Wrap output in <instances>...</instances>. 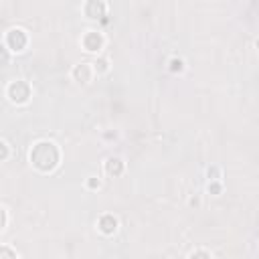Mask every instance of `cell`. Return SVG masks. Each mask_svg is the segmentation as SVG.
Instances as JSON below:
<instances>
[{
    "mask_svg": "<svg viewBox=\"0 0 259 259\" xmlns=\"http://www.w3.org/2000/svg\"><path fill=\"white\" fill-rule=\"evenodd\" d=\"M28 160H30V164H32L38 172L49 174V172H53V170L59 166V162H61V150H59V146H57L55 142H51V140H40V142H36V144L30 148Z\"/></svg>",
    "mask_w": 259,
    "mask_h": 259,
    "instance_id": "cell-1",
    "label": "cell"
},
{
    "mask_svg": "<svg viewBox=\"0 0 259 259\" xmlns=\"http://www.w3.org/2000/svg\"><path fill=\"white\" fill-rule=\"evenodd\" d=\"M28 45V34L24 28L20 26H12L4 32V38H2V47L6 51H12V53H22Z\"/></svg>",
    "mask_w": 259,
    "mask_h": 259,
    "instance_id": "cell-2",
    "label": "cell"
},
{
    "mask_svg": "<svg viewBox=\"0 0 259 259\" xmlns=\"http://www.w3.org/2000/svg\"><path fill=\"white\" fill-rule=\"evenodd\" d=\"M30 93H32V89L24 79H14L6 85V97L14 105H24L30 99Z\"/></svg>",
    "mask_w": 259,
    "mask_h": 259,
    "instance_id": "cell-3",
    "label": "cell"
},
{
    "mask_svg": "<svg viewBox=\"0 0 259 259\" xmlns=\"http://www.w3.org/2000/svg\"><path fill=\"white\" fill-rule=\"evenodd\" d=\"M81 45L87 53H99L105 45V36L99 30H85V34L81 36Z\"/></svg>",
    "mask_w": 259,
    "mask_h": 259,
    "instance_id": "cell-4",
    "label": "cell"
},
{
    "mask_svg": "<svg viewBox=\"0 0 259 259\" xmlns=\"http://www.w3.org/2000/svg\"><path fill=\"white\" fill-rule=\"evenodd\" d=\"M95 75H97V73H95V69H93V63H85V61L79 63V65H75L73 71H71V77H73L79 85H89Z\"/></svg>",
    "mask_w": 259,
    "mask_h": 259,
    "instance_id": "cell-5",
    "label": "cell"
},
{
    "mask_svg": "<svg viewBox=\"0 0 259 259\" xmlns=\"http://www.w3.org/2000/svg\"><path fill=\"white\" fill-rule=\"evenodd\" d=\"M107 2H103V0H89V2H85V6H83V12H85V16H89V18H103L105 14H107Z\"/></svg>",
    "mask_w": 259,
    "mask_h": 259,
    "instance_id": "cell-6",
    "label": "cell"
},
{
    "mask_svg": "<svg viewBox=\"0 0 259 259\" xmlns=\"http://www.w3.org/2000/svg\"><path fill=\"white\" fill-rule=\"evenodd\" d=\"M97 229L103 233V235H113L117 231V219L113 214H101L99 221H97Z\"/></svg>",
    "mask_w": 259,
    "mask_h": 259,
    "instance_id": "cell-7",
    "label": "cell"
},
{
    "mask_svg": "<svg viewBox=\"0 0 259 259\" xmlns=\"http://www.w3.org/2000/svg\"><path fill=\"white\" fill-rule=\"evenodd\" d=\"M103 170H105V174H109V176H119V174L123 172V160L117 158V156H109V158L105 160V164H103Z\"/></svg>",
    "mask_w": 259,
    "mask_h": 259,
    "instance_id": "cell-8",
    "label": "cell"
},
{
    "mask_svg": "<svg viewBox=\"0 0 259 259\" xmlns=\"http://www.w3.org/2000/svg\"><path fill=\"white\" fill-rule=\"evenodd\" d=\"M109 59L107 57H97V61L93 63V69H95V73L97 75H103V73H107L109 71Z\"/></svg>",
    "mask_w": 259,
    "mask_h": 259,
    "instance_id": "cell-9",
    "label": "cell"
},
{
    "mask_svg": "<svg viewBox=\"0 0 259 259\" xmlns=\"http://www.w3.org/2000/svg\"><path fill=\"white\" fill-rule=\"evenodd\" d=\"M168 69H170L172 73H182V71H184V61H182L180 57H172V59L168 61Z\"/></svg>",
    "mask_w": 259,
    "mask_h": 259,
    "instance_id": "cell-10",
    "label": "cell"
},
{
    "mask_svg": "<svg viewBox=\"0 0 259 259\" xmlns=\"http://www.w3.org/2000/svg\"><path fill=\"white\" fill-rule=\"evenodd\" d=\"M0 259H18V255L10 245H2L0 247Z\"/></svg>",
    "mask_w": 259,
    "mask_h": 259,
    "instance_id": "cell-11",
    "label": "cell"
},
{
    "mask_svg": "<svg viewBox=\"0 0 259 259\" xmlns=\"http://www.w3.org/2000/svg\"><path fill=\"white\" fill-rule=\"evenodd\" d=\"M10 154V144L6 140H0V162H6Z\"/></svg>",
    "mask_w": 259,
    "mask_h": 259,
    "instance_id": "cell-12",
    "label": "cell"
},
{
    "mask_svg": "<svg viewBox=\"0 0 259 259\" xmlns=\"http://www.w3.org/2000/svg\"><path fill=\"white\" fill-rule=\"evenodd\" d=\"M188 259H212V255L206 251V249H196L188 255Z\"/></svg>",
    "mask_w": 259,
    "mask_h": 259,
    "instance_id": "cell-13",
    "label": "cell"
},
{
    "mask_svg": "<svg viewBox=\"0 0 259 259\" xmlns=\"http://www.w3.org/2000/svg\"><path fill=\"white\" fill-rule=\"evenodd\" d=\"M206 190L210 192V194H221L223 192V184H221V180H214V182H208V186H206Z\"/></svg>",
    "mask_w": 259,
    "mask_h": 259,
    "instance_id": "cell-14",
    "label": "cell"
},
{
    "mask_svg": "<svg viewBox=\"0 0 259 259\" xmlns=\"http://www.w3.org/2000/svg\"><path fill=\"white\" fill-rule=\"evenodd\" d=\"M206 174H208V180H210V182L221 180V168H219V166H210V168L206 170Z\"/></svg>",
    "mask_w": 259,
    "mask_h": 259,
    "instance_id": "cell-15",
    "label": "cell"
},
{
    "mask_svg": "<svg viewBox=\"0 0 259 259\" xmlns=\"http://www.w3.org/2000/svg\"><path fill=\"white\" fill-rule=\"evenodd\" d=\"M85 186H87L89 190H97V188L101 186V180H99L97 176H89V178L85 180Z\"/></svg>",
    "mask_w": 259,
    "mask_h": 259,
    "instance_id": "cell-16",
    "label": "cell"
},
{
    "mask_svg": "<svg viewBox=\"0 0 259 259\" xmlns=\"http://www.w3.org/2000/svg\"><path fill=\"white\" fill-rule=\"evenodd\" d=\"M8 225V208L6 206H0V229L4 231Z\"/></svg>",
    "mask_w": 259,
    "mask_h": 259,
    "instance_id": "cell-17",
    "label": "cell"
},
{
    "mask_svg": "<svg viewBox=\"0 0 259 259\" xmlns=\"http://www.w3.org/2000/svg\"><path fill=\"white\" fill-rule=\"evenodd\" d=\"M188 204L190 206H200V198L194 194V196H190V200H188Z\"/></svg>",
    "mask_w": 259,
    "mask_h": 259,
    "instance_id": "cell-18",
    "label": "cell"
},
{
    "mask_svg": "<svg viewBox=\"0 0 259 259\" xmlns=\"http://www.w3.org/2000/svg\"><path fill=\"white\" fill-rule=\"evenodd\" d=\"M255 47H257V51H259V38H257V40H255Z\"/></svg>",
    "mask_w": 259,
    "mask_h": 259,
    "instance_id": "cell-19",
    "label": "cell"
}]
</instances>
